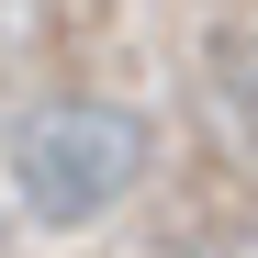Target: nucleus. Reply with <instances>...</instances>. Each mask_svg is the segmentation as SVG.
<instances>
[{"label": "nucleus", "mask_w": 258, "mask_h": 258, "mask_svg": "<svg viewBox=\"0 0 258 258\" xmlns=\"http://www.w3.org/2000/svg\"><path fill=\"white\" fill-rule=\"evenodd\" d=\"M135 168H146V123L112 112V101H45L12 146V180H23L34 225H101L135 191Z\"/></svg>", "instance_id": "nucleus-1"}]
</instances>
